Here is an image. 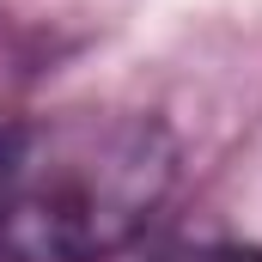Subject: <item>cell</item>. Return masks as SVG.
Here are the masks:
<instances>
[{
  "instance_id": "obj_1",
  "label": "cell",
  "mask_w": 262,
  "mask_h": 262,
  "mask_svg": "<svg viewBox=\"0 0 262 262\" xmlns=\"http://www.w3.org/2000/svg\"><path fill=\"white\" fill-rule=\"evenodd\" d=\"M177 183V140L140 110H49L0 134V256L110 262Z\"/></svg>"
},
{
  "instance_id": "obj_2",
  "label": "cell",
  "mask_w": 262,
  "mask_h": 262,
  "mask_svg": "<svg viewBox=\"0 0 262 262\" xmlns=\"http://www.w3.org/2000/svg\"><path fill=\"white\" fill-rule=\"evenodd\" d=\"M152 262H262V250H250V244H183V250H165Z\"/></svg>"
}]
</instances>
